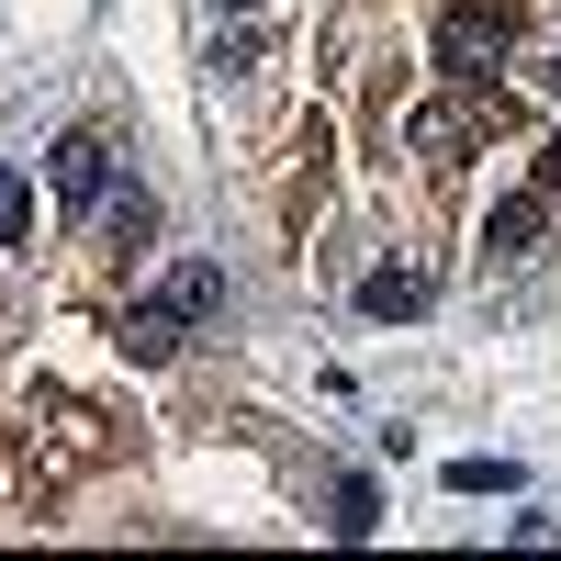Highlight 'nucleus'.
<instances>
[{
  "label": "nucleus",
  "instance_id": "nucleus-1",
  "mask_svg": "<svg viewBox=\"0 0 561 561\" xmlns=\"http://www.w3.org/2000/svg\"><path fill=\"white\" fill-rule=\"evenodd\" d=\"M214 304H225V270H214V259H180V270L158 280V293L124 314V348H135V359H169V348L192 337V325H203Z\"/></svg>",
  "mask_w": 561,
  "mask_h": 561
},
{
  "label": "nucleus",
  "instance_id": "nucleus-2",
  "mask_svg": "<svg viewBox=\"0 0 561 561\" xmlns=\"http://www.w3.org/2000/svg\"><path fill=\"white\" fill-rule=\"evenodd\" d=\"M45 169H57V203H68V214L113 203V147H102V135H57V158H45Z\"/></svg>",
  "mask_w": 561,
  "mask_h": 561
},
{
  "label": "nucleus",
  "instance_id": "nucleus-3",
  "mask_svg": "<svg viewBox=\"0 0 561 561\" xmlns=\"http://www.w3.org/2000/svg\"><path fill=\"white\" fill-rule=\"evenodd\" d=\"M438 57H449V79H494V57H505V12H449Z\"/></svg>",
  "mask_w": 561,
  "mask_h": 561
},
{
  "label": "nucleus",
  "instance_id": "nucleus-4",
  "mask_svg": "<svg viewBox=\"0 0 561 561\" xmlns=\"http://www.w3.org/2000/svg\"><path fill=\"white\" fill-rule=\"evenodd\" d=\"M539 237H550V192H517V203L483 214V248H494V259H528Z\"/></svg>",
  "mask_w": 561,
  "mask_h": 561
},
{
  "label": "nucleus",
  "instance_id": "nucleus-5",
  "mask_svg": "<svg viewBox=\"0 0 561 561\" xmlns=\"http://www.w3.org/2000/svg\"><path fill=\"white\" fill-rule=\"evenodd\" d=\"M359 314H382V325L393 314H427V270H370L359 280Z\"/></svg>",
  "mask_w": 561,
  "mask_h": 561
},
{
  "label": "nucleus",
  "instance_id": "nucleus-6",
  "mask_svg": "<svg viewBox=\"0 0 561 561\" xmlns=\"http://www.w3.org/2000/svg\"><path fill=\"white\" fill-rule=\"evenodd\" d=\"M34 237V192H23V169L0 158V248H23Z\"/></svg>",
  "mask_w": 561,
  "mask_h": 561
},
{
  "label": "nucleus",
  "instance_id": "nucleus-7",
  "mask_svg": "<svg viewBox=\"0 0 561 561\" xmlns=\"http://www.w3.org/2000/svg\"><path fill=\"white\" fill-rule=\"evenodd\" d=\"M102 225H113L124 248H147V237H158V203H147V192H113V203H102Z\"/></svg>",
  "mask_w": 561,
  "mask_h": 561
},
{
  "label": "nucleus",
  "instance_id": "nucleus-8",
  "mask_svg": "<svg viewBox=\"0 0 561 561\" xmlns=\"http://www.w3.org/2000/svg\"><path fill=\"white\" fill-rule=\"evenodd\" d=\"M449 494H517V460H449Z\"/></svg>",
  "mask_w": 561,
  "mask_h": 561
},
{
  "label": "nucleus",
  "instance_id": "nucleus-9",
  "mask_svg": "<svg viewBox=\"0 0 561 561\" xmlns=\"http://www.w3.org/2000/svg\"><path fill=\"white\" fill-rule=\"evenodd\" d=\"M259 57H270V23H237V34L214 45V79H237V68H259Z\"/></svg>",
  "mask_w": 561,
  "mask_h": 561
},
{
  "label": "nucleus",
  "instance_id": "nucleus-10",
  "mask_svg": "<svg viewBox=\"0 0 561 561\" xmlns=\"http://www.w3.org/2000/svg\"><path fill=\"white\" fill-rule=\"evenodd\" d=\"M370 517H382V494H370V483H337V539H370Z\"/></svg>",
  "mask_w": 561,
  "mask_h": 561
},
{
  "label": "nucleus",
  "instance_id": "nucleus-11",
  "mask_svg": "<svg viewBox=\"0 0 561 561\" xmlns=\"http://www.w3.org/2000/svg\"><path fill=\"white\" fill-rule=\"evenodd\" d=\"M539 192L561 203V135H550V147H539Z\"/></svg>",
  "mask_w": 561,
  "mask_h": 561
},
{
  "label": "nucleus",
  "instance_id": "nucleus-12",
  "mask_svg": "<svg viewBox=\"0 0 561 561\" xmlns=\"http://www.w3.org/2000/svg\"><path fill=\"white\" fill-rule=\"evenodd\" d=\"M539 90H561V45H550V57H539Z\"/></svg>",
  "mask_w": 561,
  "mask_h": 561
},
{
  "label": "nucleus",
  "instance_id": "nucleus-13",
  "mask_svg": "<svg viewBox=\"0 0 561 561\" xmlns=\"http://www.w3.org/2000/svg\"><path fill=\"white\" fill-rule=\"evenodd\" d=\"M214 12H259V0H214Z\"/></svg>",
  "mask_w": 561,
  "mask_h": 561
}]
</instances>
